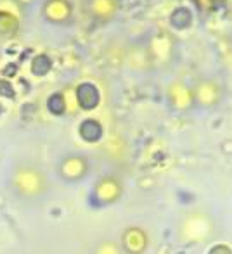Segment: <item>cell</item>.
I'll use <instances>...</instances> for the list:
<instances>
[{
  "label": "cell",
  "mask_w": 232,
  "mask_h": 254,
  "mask_svg": "<svg viewBox=\"0 0 232 254\" xmlns=\"http://www.w3.org/2000/svg\"><path fill=\"white\" fill-rule=\"evenodd\" d=\"M77 99L83 109H94L99 104V92L92 83H81L77 90Z\"/></svg>",
  "instance_id": "cell-1"
},
{
  "label": "cell",
  "mask_w": 232,
  "mask_h": 254,
  "mask_svg": "<svg viewBox=\"0 0 232 254\" xmlns=\"http://www.w3.org/2000/svg\"><path fill=\"white\" fill-rule=\"evenodd\" d=\"M80 135L85 138V140L95 142V140H99V138H101L102 128H101V125H99L97 121L87 120V121H83V123L80 125Z\"/></svg>",
  "instance_id": "cell-2"
},
{
  "label": "cell",
  "mask_w": 232,
  "mask_h": 254,
  "mask_svg": "<svg viewBox=\"0 0 232 254\" xmlns=\"http://www.w3.org/2000/svg\"><path fill=\"white\" fill-rule=\"evenodd\" d=\"M51 67H52V61H51V57L45 56V54H40V56H37L31 61V73L37 74V76L47 74L49 71H51Z\"/></svg>",
  "instance_id": "cell-4"
},
{
  "label": "cell",
  "mask_w": 232,
  "mask_h": 254,
  "mask_svg": "<svg viewBox=\"0 0 232 254\" xmlns=\"http://www.w3.org/2000/svg\"><path fill=\"white\" fill-rule=\"evenodd\" d=\"M47 109L51 111L52 114H56V116L63 114L64 109H66V102H64L63 95H61V94H52L51 97H49V101H47Z\"/></svg>",
  "instance_id": "cell-5"
},
{
  "label": "cell",
  "mask_w": 232,
  "mask_h": 254,
  "mask_svg": "<svg viewBox=\"0 0 232 254\" xmlns=\"http://www.w3.org/2000/svg\"><path fill=\"white\" fill-rule=\"evenodd\" d=\"M2 111H3V107H2V104H0V114H2Z\"/></svg>",
  "instance_id": "cell-6"
},
{
  "label": "cell",
  "mask_w": 232,
  "mask_h": 254,
  "mask_svg": "<svg viewBox=\"0 0 232 254\" xmlns=\"http://www.w3.org/2000/svg\"><path fill=\"white\" fill-rule=\"evenodd\" d=\"M170 23H172L175 28H178V30H184V28L191 26V23H192L191 10L185 9V7H178V9H175L172 12V16H170Z\"/></svg>",
  "instance_id": "cell-3"
}]
</instances>
